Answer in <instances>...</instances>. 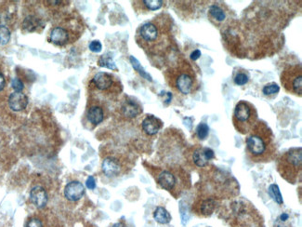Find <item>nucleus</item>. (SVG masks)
<instances>
[{
	"mask_svg": "<svg viewBox=\"0 0 302 227\" xmlns=\"http://www.w3.org/2000/svg\"><path fill=\"white\" fill-rule=\"evenodd\" d=\"M121 112L126 118H133L139 116L142 109L138 102L133 100H127L121 106Z\"/></svg>",
	"mask_w": 302,
	"mask_h": 227,
	"instance_id": "nucleus-16",
	"label": "nucleus"
},
{
	"mask_svg": "<svg viewBox=\"0 0 302 227\" xmlns=\"http://www.w3.org/2000/svg\"><path fill=\"white\" fill-rule=\"evenodd\" d=\"M86 118L90 123H92L93 125H99L102 122L104 118L103 109L99 105H93L87 111Z\"/></svg>",
	"mask_w": 302,
	"mask_h": 227,
	"instance_id": "nucleus-18",
	"label": "nucleus"
},
{
	"mask_svg": "<svg viewBox=\"0 0 302 227\" xmlns=\"http://www.w3.org/2000/svg\"><path fill=\"white\" fill-rule=\"evenodd\" d=\"M11 87H12V89L15 91L16 92H22L23 88H24L23 81L21 79H17V78L12 79Z\"/></svg>",
	"mask_w": 302,
	"mask_h": 227,
	"instance_id": "nucleus-30",
	"label": "nucleus"
},
{
	"mask_svg": "<svg viewBox=\"0 0 302 227\" xmlns=\"http://www.w3.org/2000/svg\"><path fill=\"white\" fill-rule=\"evenodd\" d=\"M217 201L212 196L199 197L194 203L193 210L199 216H210L216 209Z\"/></svg>",
	"mask_w": 302,
	"mask_h": 227,
	"instance_id": "nucleus-8",
	"label": "nucleus"
},
{
	"mask_svg": "<svg viewBox=\"0 0 302 227\" xmlns=\"http://www.w3.org/2000/svg\"><path fill=\"white\" fill-rule=\"evenodd\" d=\"M167 78L171 87L182 95L194 93L199 88V82L193 66L184 59L169 70Z\"/></svg>",
	"mask_w": 302,
	"mask_h": 227,
	"instance_id": "nucleus-2",
	"label": "nucleus"
},
{
	"mask_svg": "<svg viewBox=\"0 0 302 227\" xmlns=\"http://www.w3.org/2000/svg\"><path fill=\"white\" fill-rule=\"evenodd\" d=\"M5 85H6L5 78H4V76L0 73V91L5 88Z\"/></svg>",
	"mask_w": 302,
	"mask_h": 227,
	"instance_id": "nucleus-35",
	"label": "nucleus"
},
{
	"mask_svg": "<svg viewBox=\"0 0 302 227\" xmlns=\"http://www.w3.org/2000/svg\"><path fill=\"white\" fill-rule=\"evenodd\" d=\"M28 104V98L23 92H16L9 95L8 98V105L9 108L15 112H19L25 109Z\"/></svg>",
	"mask_w": 302,
	"mask_h": 227,
	"instance_id": "nucleus-13",
	"label": "nucleus"
},
{
	"mask_svg": "<svg viewBox=\"0 0 302 227\" xmlns=\"http://www.w3.org/2000/svg\"><path fill=\"white\" fill-rule=\"evenodd\" d=\"M142 3L149 10H157L163 6V1L161 0H144Z\"/></svg>",
	"mask_w": 302,
	"mask_h": 227,
	"instance_id": "nucleus-29",
	"label": "nucleus"
},
{
	"mask_svg": "<svg viewBox=\"0 0 302 227\" xmlns=\"http://www.w3.org/2000/svg\"><path fill=\"white\" fill-rule=\"evenodd\" d=\"M249 80V76H248L247 72H242V71H238L235 76H234V84L237 85V86H244L246 85Z\"/></svg>",
	"mask_w": 302,
	"mask_h": 227,
	"instance_id": "nucleus-25",
	"label": "nucleus"
},
{
	"mask_svg": "<svg viewBox=\"0 0 302 227\" xmlns=\"http://www.w3.org/2000/svg\"><path fill=\"white\" fill-rule=\"evenodd\" d=\"M209 17L212 22H215L216 24H220V23H223L226 20V13H225L224 9L219 5L215 4V5L210 6L209 8Z\"/></svg>",
	"mask_w": 302,
	"mask_h": 227,
	"instance_id": "nucleus-19",
	"label": "nucleus"
},
{
	"mask_svg": "<svg viewBox=\"0 0 302 227\" xmlns=\"http://www.w3.org/2000/svg\"><path fill=\"white\" fill-rule=\"evenodd\" d=\"M50 41L57 46H64L69 41V34L64 28L55 27L50 32Z\"/></svg>",
	"mask_w": 302,
	"mask_h": 227,
	"instance_id": "nucleus-17",
	"label": "nucleus"
},
{
	"mask_svg": "<svg viewBox=\"0 0 302 227\" xmlns=\"http://www.w3.org/2000/svg\"><path fill=\"white\" fill-rule=\"evenodd\" d=\"M88 47L92 52L99 53V52H101V49H102V45L99 40H93L89 43Z\"/></svg>",
	"mask_w": 302,
	"mask_h": 227,
	"instance_id": "nucleus-31",
	"label": "nucleus"
},
{
	"mask_svg": "<svg viewBox=\"0 0 302 227\" xmlns=\"http://www.w3.org/2000/svg\"><path fill=\"white\" fill-rule=\"evenodd\" d=\"M287 218H288V215L286 214V213H284V214L281 216V219H282V221H286Z\"/></svg>",
	"mask_w": 302,
	"mask_h": 227,
	"instance_id": "nucleus-36",
	"label": "nucleus"
},
{
	"mask_svg": "<svg viewBox=\"0 0 302 227\" xmlns=\"http://www.w3.org/2000/svg\"><path fill=\"white\" fill-rule=\"evenodd\" d=\"M102 172L108 177L117 176L122 171V165L115 157H106L102 162Z\"/></svg>",
	"mask_w": 302,
	"mask_h": 227,
	"instance_id": "nucleus-12",
	"label": "nucleus"
},
{
	"mask_svg": "<svg viewBox=\"0 0 302 227\" xmlns=\"http://www.w3.org/2000/svg\"><path fill=\"white\" fill-rule=\"evenodd\" d=\"M86 187L88 188V189H90V190L95 189V187H96V182H95L94 177L89 176V177L87 178L86 182Z\"/></svg>",
	"mask_w": 302,
	"mask_h": 227,
	"instance_id": "nucleus-33",
	"label": "nucleus"
},
{
	"mask_svg": "<svg viewBox=\"0 0 302 227\" xmlns=\"http://www.w3.org/2000/svg\"><path fill=\"white\" fill-rule=\"evenodd\" d=\"M209 134V126L206 123H200L196 128V136L198 137L199 140H205Z\"/></svg>",
	"mask_w": 302,
	"mask_h": 227,
	"instance_id": "nucleus-27",
	"label": "nucleus"
},
{
	"mask_svg": "<svg viewBox=\"0 0 302 227\" xmlns=\"http://www.w3.org/2000/svg\"><path fill=\"white\" fill-rule=\"evenodd\" d=\"M275 137L271 128L264 121H258L246 140L248 157L255 163H267L276 155Z\"/></svg>",
	"mask_w": 302,
	"mask_h": 227,
	"instance_id": "nucleus-1",
	"label": "nucleus"
},
{
	"mask_svg": "<svg viewBox=\"0 0 302 227\" xmlns=\"http://www.w3.org/2000/svg\"><path fill=\"white\" fill-rule=\"evenodd\" d=\"M85 194V187L79 182H71L64 188V196L70 201H78Z\"/></svg>",
	"mask_w": 302,
	"mask_h": 227,
	"instance_id": "nucleus-11",
	"label": "nucleus"
},
{
	"mask_svg": "<svg viewBox=\"0 0 302 227\" xmlns=\"http://www.w3.org/2000/svg\"><path fill=\"white\" fill-rule=\"evenodd\" d=\"M93 83L95 88L101 91H109L115 85L113 76L105 72L97 73L93 78Z\"/></svg>",
	"mask_w": 302,
	"mask_h": 227,
	"instance_id": "nucleus-10",
	"label": "nucleus"
},
{
	"mask_svg": "<svg viewBox=\"0 0 302 227\" xmlns=\"http://www.w3.org/2000/svg\"><path fill=\"white\" fill-rule=\"evenodd\" d=\"M277 170L283 179L294 184L301 181L302 172V149L294 147L284 153L278 159Z\"/></svg>",
	"mask_w": 302,
	"mask_h": 227,
	"instance_id": "nucleus-3",
	"label": "nucleus"
},
{
	"mask_svg": "<svg viewBox=\"0 0 302 227\" xmlns=\"http://www.w3.org/2000/svg\"><path fill=\"white\" fill-rule=\"evenodd\" d=\"M154 218L157 223L161 225H167L171 223V215L165 208L157 207L154 213Z\"/></svg>",
	"mask_w": 302,
	"mask_h": 227,
	"instance_id": "nucleus-20",
	"label": "nucleus"
},
{
	"mask_svg": "<svg viewBox=\"0 0 302 227\" xmlns=\"http://www.w3.org/2000/svg\"><path fill=\"white\" fill-rule=\"evenodd\" d=\"M142 130L148 135H155L162 128L163 122L155 116H148L142 121Z\"/></svg>",
	"mask_w": 302,
	"mask_h": 227,
	"instance_id": "nucleus-15",
	"label": "nucleus"
},
{
	"mask_svg": "<svg viewBox=\"0 0 302 227\" xmlns=\"http://www.w3.org/2000/svg\"><path fill=\"white\" fill-rule=\"evenodd\" d=\"M40 25V21L35 16H28L23 21V29L27 32H34Z\"/></svg>",
	"mask_w": 302,
	"mask_h": 227,
	"instance_id": "nucleus-21",
	"label": "nucleus"
},
{
	"mask_svg": "<svg viewBox=\"0 0 302 227\" xmlns=\"http://www.w3.org/2000/svg\"><path fill=\"white\" fill-rule=\"evenodd\" d=\"M262 91H263L264 95H266V96L276 95L280 91V87L276 83L271 82V83H269V84L264 86Z\"/></svg>",
	"mask_w": 302,
	"mask_h": 227,
	"instance_id": "nucleus-28",
	"label": "nucleus"
},
{
	"mask_svg": "<svg viewBox=\"0 0 302 227\" xmlns=\"http://www.w3.org/2000/svg\"><path fill=\"white\" fill-rule=\"evenodd\" d=\"M268 192H269L270 196L276 203L283 204V202H284L283 196H282L281 193H280V190H279L277 184H271V185H270Z\"/></svg>",
	"mask_w": 302,
	"mask_h": 227,
	"instance_id": "nucleus-24",
	"label": "nucleus"
},
{
	"mask_svg": "<svg viewBox=\"0 0 302 227\" xmlns=\"http://www.w3.org/2000/svg\"><path fill=\"white\" fill-rule=\"evenodd\" d=\"M214 157H215L214 151L208 147H198L194 150L192 155L194 165L199 168L207 167L209 165V161Z\"/></svg>",
	"mask_w": 302,
	"mask_h": 227,
	"instance_id": "nucleus-9",
	"label": "nucleus"
},
{
	"mask_svg": "<svg viewBox=\"0 0 302 227\" xmlns=\"http://www.w3.org/2000/svg\"><path fill=\"white\" fill-rule=\"evenodd\" d=\"M26 227H43L42 222L38 218H32L28 221Z\"/></svg>",
	"mask_w": 302,
	"mask_h": 227,
	"instance_id": "nucleus-32",
	"label": "nucleus"
},
{
	"mask_svg": "<svg viewBox=\"0 0 302 227\" xmlns=\"http://www.w3.org/2000/svg\"><path fill=\"white\" fill-rule=\"evenodd\" d=\"M139 40L142 42V46L146 44L147 47H152L155 44H160V38L168 39V36H164L160 29L155 23H146L140 26L139 30Z\"/></svg>",
	"mask_w": 302,
	"mask_h": 227,
	"instance_id": "nucleus-7",
	"label": "nucleus"
},
{
	"mask_svg": "<svg viewBox=\"0 0 302 227\" xmlns=\"http://www.w3.org/2000/svg\"><path fill=\"white\" fill-rule=\"evenodd\" d=\"M30 198H31L32 203L39 209L44 208L47 203V194H46V190L39 185L32 188L31 192H30Z\"/></svg>",
	"mask_w": 302,
	"mask_h": 227,
	"instance_id": "nucleus-14",
	"label": "nucleus"
},
{
	"mask_svg": "<svg viewBox=\"0 0 302 227\" xmlns=\"http://www.w3.org/2000/svg\"><path fill=\"white\" fill-rule=\"evenodd\" d=\"M125 227V225H123L122 223H117V224H116V225H115V226H114V227Z\"/></svg>",
	"mask_w": 302,
	"mask_h": 227,
	"instance_id": "nucleus-37",
	"label": "nucleus"
},
{
	"mask_svg": "<svg viewBox=\"0 0 302 227\" xmlns=\"http://www.w3.org/2000/svg\"><path fill=\"white\" fill-rule=\"evenodd\" d=\"M157 182L163 189L173 193V191H178L182 185L185 187L186 178L182 179V175L165 170L157 175Z\"/></svg>",
	"mask_w": 302,
	"mask_h": 227,
	"instance_id": "nucleus-6",
	"label": "nucleus"
},
{
	"mask_svg": "<svg viewBox=\"0 0 302 227\" xmlns=\"http://www.w3.org/2000/svg\"><path fill=\"white\" fill-rule=\"evenodd\" d=\"M258 122V111L255 105L248 101H240L235 105L232 123L241 134H248Z\"/></svg>",
	"mask_w": 302,
	"mask_h": 227,
	"instance_id": "nucleus-4",
	"label": "nucleus"
},
{
	"mask_svg": "<svg viewBox=\"0 0 302 227\" xmlns=\"http://www.w3.org/2000/svg\"><path fill=\"white\" fill-rule=\"evenodd\" d=\"M281 83L287 92L302 96V64L299 63V64L287 66L282 73Z\"/></svg>",
	"mask_w": 302,
	"mask_h": 227,
	"instance_id": "nucleus-5",
	"label": "nucleus"
},
{
	"mask_svg": "<svg viewBox=\"0 0 302 227\" xmlns=\"http://www.w3.org/2000/svg\"><path fill=\"white\" fill-rule=\"evenodd\" d=\"M200 57H201V51L199 49H195L194 52H192V54H191V59L193 61L198 60Z\"/></svg>",
	"mask_w": 302,
	"mask_h": 227,
	"instance_id": "nucleus-34",
	"label": "nucleus"
},
{
	"mask_svg": "<svg viewBox=\"0 0 302 227\" xmlns=\"http://www.w3.org/2000/svg\"><path fill=\"white\" fill-rule=\"evenodd\" d=\"M98 64L101 67H105V68H108V69H111V70H117L116 63L114 62L113 58L111 56H109L108 54H104L101 56L99 61H98Z\"/></svg>",
	"mask_w": 302,
	"mask_h": 227,
	"instance_id": "nucleus-22",
	"label": "nucleus"
},
{
	"mask_svg": "<svg viewBox=\"0 0 302 227\" xmlns=\"http://www.w3.org/2000/svg\"><path fill=\"white\" fill-rule=\"evenodd\" d=\"M10 40V31L5 25H0V46L7 45Z\"/></svg>",
	"mask_w": 302,
	"mask_h": 227,
	"instance_id": "nucleus-26",
	"label": "nucleus"
},
{
	"mask_svg": "<svg viewBox=\"0 0 302 227\" xmlns=\"http://www.w3.org/2000/svg\"><path fill=\"white\" fill-rule=\"evenodd\" d=\"M129 60H130V63H131L133 68L137 71L143 79H147L149 81H152V80H153V79H152V77H151L148 73H146V71L144 70V68L140 65L139 61H138L134 56H130Z\"/></svg>",
	"mask_w": 302,
	"mask_h": 227,
	"instance_id": "nucleus-23",
	"label": "nucleus"
}]
</instances>
